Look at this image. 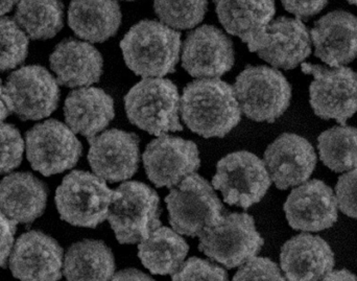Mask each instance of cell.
I'll use <instances>...</instances> for the list:
<instances>
[{
    "instance_id": "6da1fadb",
    "label": "cell",
    "mask_w": 357,
    "mask_h": 281,
    "mask_svg": "<svg viewBox=\"0 0 357 281\" xmlns=\"http://www.w3.org/2000/svg\"><path fill=\"white\" fill-rule=\"evenodd\" d=\"M180 113L187 128L205 138L225 137L241 119L232 86L220 79L189 83L180 98Z\"/></svg>"
},
{
    "instance_id": "7a4b0ae2",
    "label": "cell",
    "mask_w": 357,
    "mask_h": 281,
    "mask_svg": "<svg viewBox=\"0 0 357 281\" xmlns=\"http://www.w3.org/2000/svg\"><path fill=\"white\" fill-rule=\"evenodd\" d=\"M130 70L144 77L175 73L180 60L181 33L158 21L144 20L130 29L121 42Z\"/></svg>"
},
{
    "instance_id": "3957f363",
    "label": "cell",
    "mask_w": 357,
    "mask_h": 281,
    "mask_svg": "<svg viewBox=\"0 0 357 281\" xmlns=\"http://www.w3.org/2000/svg\"><path fill=\"white\" fill-rule=\"evenodd\" d=\"M180 98L177 86L171 79L146 77L125 96L126 113L133 125L151 135L182 131Z\"/></svg>"
},
{
    "instance_id": "277c9868",
    "label": "cell",
    "mask_w": 357,
    "mask_h": 281,
    "mask_svg": "<svg viewBox=\"0 0 357 281\" xmlns=\"http://www.w3.org/2000/svg\"><path fill=\"white\" fill-rule=\"evenodd\" d=\"M116 190L106 180L83 171H73L63 179L56 192L61 219L77 227L96 228L108 220Z\"/></svg>"
},
{
    "instance_id": "5b68a950",
    "label": "cell",
    "mask_w": 357,
    "mask_h": 281,
    "mask_svg": "<svg viewBox=\"0 0 357 281\" xmlns=\"http://www.w3.org/2000/svg\"><path fill=\"white\" fill-rule=\"evenodd\" d=\"M169 223L182 236H201L216 225L225 213L213 186L197 174L187 176L165 198Z\"/></svg>"
},
{
    "instance_id": "8992f818",
    "label": "cell",
    "mask_w": 357,
    "mask_h": 281,
    "mask_svg": "<svg viewBox=\"0 0 357 281\" xmlns=\"http://www.w3.org/2000/svg\"><path fill=\"white\" fill-rule=\"evenodd\" d=\"M233 91L241 113L259 123H274L291 104L289 81L268 66H248L236 77Z\"/></svg>"
},
{
    "instance_id": "52a82bcc",
    "label": "cell",
    "mask_w": 357,
    "mask_h": 281,
    "mask_svg": "<svg viewBox=\"0 0 357 281\" xmlns=\"http://www.w3.org/2000/svg\"><path fill=\"white\" fill-rule=\"evenodd\" d=\"M116 192L108 221L119 244H137L160 227V200L153 188L142 182L129 181Z\"/></svg>"
},
{
    "instance_id": "ba28073f",
    "label": "cell",
    "mask_w": 357,
    "mask_h": 281,
    "mask_svg": "<svg viewBox=\"0 0 357 281\" xmlns=\"http://www.w3.org/2000/svg\"><path fill=\"white\" fill-rule=\"evenodd\" d=\"M199 238V251L228 269L241 267L256 257L264 243L256 229L255 221L248 213L222 215L216 225L202 232Z\"/></svg>"
},
{
    "instance_id": "9c48e42d",
    "label": "cell",
    "mask_w": 357,
    "mask_h": 281,
    "mask_svg": "<svg viewBox=\"0 0 357 281\" xmlns=\"http://www.w3.org/2000/svg\"><path fill=\"white\" fill-rule=\"evenodd\" d=\"M2 98L10 114L22 121H39L54 112L60 89L50 71L29 65L10 73L2 86Z\"/></svg>"
},
{
    "instance_id": "30bf717a",
    "label": "cell",
    "mask_w": 357,
    "mask_h": 281,
    "mask_svg": "<svg viewBox=\"0 0 357 281\" xmlns=\"http://www.w3.org/2000/svg\"><path fill=\"white\" fill-rule=\"evenodd\" d=\"M272 184L264 161L247 151L231 153L218 161L212 179L229 205L250 208L259 203Z\"/></svg>"
},
{
    "instance_id": "8fae6325",
    "label": "cell",
    "mask_w": 357,
    "mask_h": 281,
    "mask_svg": "<svg viewBox=\"0 0 357 281\" xmlns=\"http://www.w3.org/2000/svg\"><path fill=\"white\" fill-rule=\"evenodd\" d=\"M302 71L314 75L310 84V106L321 119H335L341 125L357 112V73L349 67L327 68L302 63Z\"/></svg>"
},
{
    "instance_id": "7c38bea8",
    "label": "cell",
    "mask_w": 357,
    "mask_h": 281,
    "mask_svg": "<svg viewBox=\"0 0 357 281\" xmlns=\"http://www.w3.org/2000/svg\"><path fill=\"white\" fill-rule=\"evenodd\" d=\"M25 144L31 167L45 177L73 169L83 152L75 132L56 119L31 128L25 136Z\"/></svg>"
},
{
    "instance_id": "4fadbf2b",
    "label": "cell",
    "mask_w": 357,
    "mask_h": 281,
    "mask_svg": "<svg viewBox=\"0 0 357 281\" xmlns=\"http://www.w3.org/2000/svg\"><path fill=\"white\" fill-rule=\"evenodd\" d=\"M182 66L195 79H218L234 65V48L228 36L213 25H202L182 44Z\"/></svg>"
},
{
    "instance_id": "5bb4252c",
    "label": "cell",
    "mask_w": 357,
    "mask_h": 281,
    "mask_svg": "<svg viewBox=\"0 0 357 281\" xmlns=\"http://www.w3.org/2000/svg\"><path fill=\"white\" fill-rule=\"evenodd\" d=\"M142 159L149 179L157 188H175L201 165L195 142L167 134L151 142Z\"/></svg>"
},
{
    "instance_id": "9a60e30c",
    "label": "cell",
    "mask_w": 357,
    "mask_h": 281,
    "mask_svg": "<svg viewBox=\"0 0 357 281\" xmlns=\"http://www.w3.org/2000/svg\"><path fill=\"white\" fill-rule=\"evenodd\" d=\"M88 160L98 177L111 183L126 181L139 167V138L119 129L108 130L88 139Z\"/></svg>"
},
{
    "instance_id": "2e32d148",
    "label": "cell",
    "mask_w": 357,
    "mask_h": 281,
    "mask_svg": "<svg viewBox=\"0 0 357 281\" xmlns=\"http://www.w3.org/2000/svg\"><path fill=\"white\" fill-rule=\"evenodd\" d=\"M264 165L278 190L307 181L317 165L314 146L297 134L284 133L266 149Z\"/></svg>"
},
{
    "instance_id": "e0dca14e",
    "label": "cell",
    "mask_w": 357,
    "mask_h": 281,
    "mask_svg": "<svg viewBox=\"0 0 357 281\" xmlns=\"http://www.w3.org/2000/svg\"><path fill=\"white\" fill-rule=\"evenodd\" d=\"M284 211L293 229L322 231L337 221V198L333 188L321 180L306 181L287 197Z\"/></svg>"
},
{
    "instance_id": "ac0fdd59",
    "label": "cell",
    "mask_w": 357,
    "mask_h": 281,
    "mask_svg": "<svg viewBox=\"0 0 357 281\" xmlns=\"http://www.w3.org/2000/svg\"><path fill=\"white\" fill-rule=\"evenodd\" d=\"M62 267L63 249L43 232L22 234L10 252V269L17 280H59Z\"/></svg>"
},
{
    "instance_id": "d6986e66",
    "label": "cell",
    "mask_w": 357,
    "mask_h": 281,
    "mask_svg": "<svg viewBox=\"0 0 357 281\" xmlns=\"http://www.w3.org/2000/svg\"><path fill=\"white\" fill-rule=\"evenodd\" d=\"M216 14L227 33L257 52L276 13L275 0H214Z\"/></svg>"
},
{
    "instance_id": "ffe728a7",
    "label": "cell",
    "mask_w": 357,
    "mask_h": 281,
    "mask_svg": "<svg viewBox=\"0 0 357 281\" xmlns=\"http://www.w3.org/2000/svg\"><path fill=\"white\" fill-rule=\"evenodd\" d=\"M314 56L331 67L349 64L357 58V17L345 10L328 13L310 33Z\"/></svg>"
},
{
    "instance_id": "44dd1931",
    "label": "cell",
    "mask_w": 357,
    "mask_h": 281,
    "mask_svg": "<svg viewBox=\"0 0 357 281\" xmlns=\"http://www.w3.org/2000/svg\"><path fill=\"white\" fill-rule=\"evenodd\" d=\"M275 68H296L312 54V38L301 19L279 17L272 20L266 40L256 52Z\"/></svg>"
},
{
    "instance_id": "7402d4cb",
    "label": "cell",
    "mask_w": 357,
    "mask_h": 281,
    "mask_svg": "<svg viewBox=\"0 0 357 281\" xmlns=\"http://www.w3.org/2000/svg\"><path fill=\"white\" fill-rule=\"evenodd\" d=\"M281 269L291 281L323 280L335 268V255L320 236L301 234L287 241L280 255Z\"/></svg>"
},
{
    "instance_id": "603a6c76",
    "label": "cell",
    "mask_w": 357,
    "mask_h": 281,
    "mask_svg": "<svg viewBox=\"0 0 357 281\" xmlns=\"http://www.w3.org/2000/svg\"><path fill=\"white\" fill-rule=\"evenodd\" d=\"M50 60L59 85L88 87L98 83L102 75V54L87 42L63 40L54 48Z\"/></svg>"
},
{
    "instance_id": "cb8c5ba5",
    "label": "cell",
    "mask_w": 357,
    "mask_h": 281,
    "mask_svg": "<svg viewBox=\"0 0 357 281\" xmlns=\"http://www.w3.org/2000/svg\"><path fill=\"white\" fill-rule=\"evenodd\" d=\"M64 115L75 134L89 139L104 131L114 119V100L100 88H79L67 96Z\"/></svg>"
},
{
    "instance_id": "d4e9b609",
    "label": "cell",
    "mask_w": 357,
    "mask_h": 281,
    "mask_svg": "<svg viewBox=\"0 0 357 281\" xmlns=\"http://www.w3.org/2000/svg\"><path fill=\"white\" fill-rule=\"evenodd\" d=\"M47 188L31 173H15L0 182V209L13 221L33 223L43 215Z\"/></svg>"
},
{
    "instance_id": "484cf974",
    "label": "cell",
    "mask_w": 357,
    "mask_h": 281,
    "mask_svg": "<svg viewBox=\"0 0 357 281\" xmlns=\"http://www.w3.org/2000/svg\"><path fill=\"white\" fill-rule=\"evenodd\" d=\"M121 19L116 0H71L69 6V26L77 37L91 43H102L113 37Z\"/></svg>"
},
{
    "instance_id": "4316f807",
    "label": "cell",
    "mask_w": 357,
    "mask_h": 281,
    "mask_svg": "<svg viewBox=\"0 0 357 281\" xmlns=\"http://www.w3.org/2000/svg\"><path fill=\"white\" fill-rule=\"evenodd\" d=\"M189 246L175 230L158 227L138 246L142 265L155 275H174L186 259Z\"/></svg>"
},
{
    "instance_id": "83f0119b",
    "label": "cell",
    "mask_w": 357,
    "mask_h": 281,
    "mask_svg": "<svg viewBox=\"0 0 357 281\" xmlns=\"http://www.w3.org/2000/svg\"><path fill=\"white\" fill-rule=\"evenodd\" d=\"M115 259L112 251L100 241L75 243L67 251L63 274L67 280H112Z\"/></svg>"
},
{
    "instance_id": "f1b7e54d",
    "label": "cell",
    "mask_w": 357,
    "mask_h": 281,
    "mask_svg": "<svg viewBox=\"0 0 357 281\" xmlns=\"http://www.w3.org/2000/svg\"><path fill=\"white\" fill-rule=\"evenodd\" d=\"M15 21L31 39H50L64 24V6L61 0H19Z\"/></svg>"
},
{
    "instance_id": "f546056e",
    "label": "cell",
    "mask_w": 357,
    "mask_h": 281,
    "mask_svg": "<svg viewBox=\"0 0 357 281\" xmlns=\"http://www.w3.org/2000/svg\"><path fill=\"white\" fill-rule=\"evenodd\" d=\"M320 159L331 171L343 173L357 167V129L335 126L318 138Z\"/></svg>"
},
{
    "instance_id": "4dcf8cb0",
    "label": "cell",
    "mask_w": 357,
    "mask_h": 281,
    "mask_svg": "<svg viewBox=\"0 0 357 281\" xmlns=\"http://www.w3.org/2000/svg\"><path fill=\"white\" fill-rule=\"evenodd\" d=\"M154 8L161 22L176 29H189L202 22L208 0H154Z\"/></svg>"
},
{
    "instance_id": "1f68e13d",
    "label": "cell",
    "mask_w": 357,
    "mask_h": 281,
    "mask_svg": "<svg viewBox=\"0 0 357 281\" xmlns=\"http://www.w3.org/2000/svg\"><path fill=\"white\" fill-rule=\"evenodd\" d=\"M29 54V37L15 19L0 17V73L16 68Z\"/></svg>"
},
{
    "instance_id": "d6a6232c",
    "label": "cell",
    "mask_w": 357,
    "mask_h": 281,
    "mask_svg": "<svg viewBox=\"0 0 357 281\" xmlns=\"http://www.w3.org/2000/svg\"><path fill=\"white\" fill-rule=\"evenodd\" d=\"M23 152L24 142L19 130L10 123H0V175L18 167Z\"/></svg>"
},
{
    "instance_id": "836d02e7",
    "label": "cell",
    "mask_w": 357,
    "mask_h": 281,
    "mask_svg": "<svg viewBox=\"0 0 357 281\" xmlns=\"http://www.w3.org/2000/svg\"><path fill=\"white\" fill-rule=\"evenodd\" d=\"M226 270L205 259L191 257L183 263L173 275V280H227Z\"/></svg>"
},
{
    "instance_id": "e575fe53",
    "label": "cell",
    "mask_w": 357,
    "mask_h": 281,
    "mask_svg": "<svg viewBox=\"0 0 357 281\" xmlns=\"http://www.w3.org/2000/svg\"><path fill=\"white\" fill-rule=\"evenodd\" d=\"M277 264L264 257H251L241 266L233 280H285Z\"/></svg>"
},
{
    "instance_id": "d590c367",
    "label": "cell",
    "mask_w": 357,
    "mask_h": 281,
    "mask_svg": "<svg viewBox=\"0 0 357 281\" xmlns=\"http://www.w3.org/2000/svg\"><path fill=\"white\" fill-rule=\"evenodd\" d=\"M335 198L337 207L344 215L357 219V167L339 178Z\"/></svg>"
},
{
    "instance_id": "8d00e7d4",
    "label": "cell",
    "mask_w": 357,
    "mask_h": 281,
    "mask_svg": "<svg viewBox=\"0 0 357 281\" xmlns=\"http://www.w3.org/2000/svg\"><path fill=\"white\" fill-rule=\"evenodd\" d=\"M17 222L8 219L0 209V268H4L12 252Z\"/></svg>"
},
{
    "instance_id": "74e56055",
    "label": "cell",
    "mask_w": 357,
    "mask_h": 281,
    "mask_svg": "<svg viewBox=\"0 0 357 281\" xmlns=\"http://www.w3.org/2000/svg\"><path fill=\"white\" fill-rule=\"evenodd\" d=\"M285 10L298 19L316 16L326 6L328 0H280Z\"/></svg>"
},
{
    "instance_id": "f35d334b",
    "label": "cell",
    "mask_w": 357,
    "mask_h": 281,
    "mask_svg": "<svg viewBox=\"0 0 357 281\" xmlns=\"http://www.w3.org/2000/svg\"><path fill=\"white\" fill-rule=\"evenodd\" d=\"M112 280H153L150 276L136 269H126L114 274Z\"/></svg>"
},
{
    "instance_id": "ab89813d",
    "label": "cell",
    "mask_w": 357,
    "mask_h": 281,
    "mask_svg": "<svg viewBox=\"0 0 357 281\" xmlns=\"http://www.w3.org/2000/svg\"><path fill=\"white\" fill-rule=\"evenodd\" d=\"M323 280H357V278L348 270H340V271H333V270L325 275Z\"/></svg>"
},
{
    "instance_id": "60d3db41",
    "label": "cell",
    "mask_w": 357,
    "mask_h": 281,
    "mask_svg": "<svg viewBox=\"0 0 357 281\" xmlns=\"http://www.w3.org/2000/svg\"><path fill=\"white\" fill-rule=\"evenodd\" d=\"M18 1L19 0H0V16L10 12Z\"/></svg>"
},
{
    "instance_id": "b9f144b4",
    "label": "cell",
    "mask_w": 357,
    "mask_h": 281,
    "mask_svg": "<svg viewBox=\"0 0 357 281\" xmlns=\"http://www.w3.org/2000/svg\"><path fill=\"white\" fill-rule=\"evenodd\" d=\"M10 114V111L6 108V102H4L3 98H2V84L0 81V123Z\"/></svg>"
},
{
    "instance_id": "7bdbcfd3",
    "label": "cell",
    "mask_w": 357,
    "mask_h": 281,
    "mask_svg": "<svg viewBox=\"0 0 357 281\" xmlns=\"http://www.w3.org/2000/svg\"><path fill=\"white\" fill-rule=\"evenodd\" d=\"M348 2H349L350 4H354V6H357V0H347Z\"/></svg>"
},
{
    "instance_id": "ee69618b",
    "label": "cell",
    "mask_w": 357,
    "mask_h": 281,
    "mask_svg": "<svg viewBox=\"0 0 357 281\" xmlns=\"http://www.w3.org/2000/svg\"><path fill=\"white\" fill-rule=\"evenodd\" d=\"M128 1H133V0H128Z\"/></svg>"
}]
</instances>
